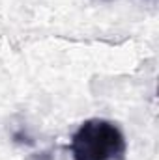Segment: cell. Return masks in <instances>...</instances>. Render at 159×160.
Returning a JSON list of instances; mask_svg holds the SVG:
<instances>
[{"mask_svg": "<svg viewBox=\"0 0 159 160\" xmlns=\"http://www.w3.org/2000/svg\"><path fill=\"white\" fill-rule=\"evenodd\" d=\"M73 160H123L125 138L116 123L107 119H88L71 136Z\"/></svg>", "mask_w": 159, "mask_h": 160, "instance_id": "1", "label": "cell"}]
</instances>
